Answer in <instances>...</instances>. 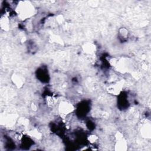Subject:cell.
<instances>
[{"label":"cell","instance_id":"cell-1","mask_svg":"<svg viewBox=\"0 0 151 151\" xmlns=\"http://www.w3.org/2000/svg\"><path fill=\"white\" fill-rule=\"evenodd\" d=\"M71 110H72V106L70 103L63 102L62 103V104H60V111L63 114H68L70 111H71Z\"/></svg>","mask_w":151,"mask_h":151}]
</instances>
